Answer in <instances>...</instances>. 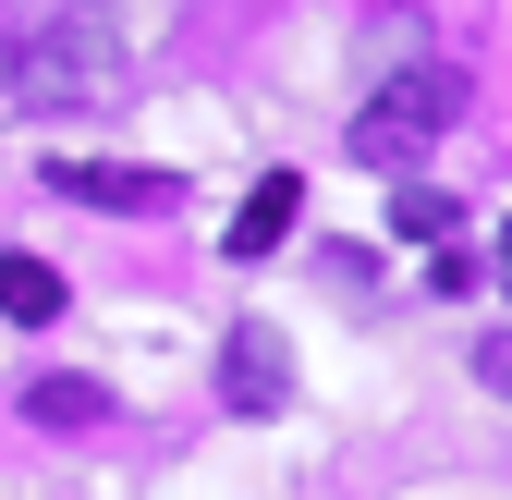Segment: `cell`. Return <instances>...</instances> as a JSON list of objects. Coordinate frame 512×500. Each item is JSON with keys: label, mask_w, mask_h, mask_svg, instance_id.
I'll list each match as a JSON object with an SVG mask.
<instances>
[{"label": "cell", "mask_w": 512, "mask_h": 500, "mask_svg": "<svg viewBox=\"0 0 512 500\" xmlns=\"http://www.w3.org/2000/svg\"><path fill=\"white\" fill-rule=\"evenodd\" d=\"M110 86H122V25L98 13V0L49 13V25L13 49V98H25V110H74V98H110Z\"/></svg>", "instance_id": "obj_1"}, {"label": "cell", "mask_w": 512, "mask_h": 500, "mask_svg": "<svg viewBox=\"0 0 512 500\" xmlns=\"http://www.w3.org/2000/svg\"><path fill=\"white\" fill-rule=\"evenodd\" d=\"M439 122H452V74H391V98L354 122V147H366V159H415Z\"/></svg>", "instance_id": "obj_2"}, {"label": "cell", "mask_w": 512, "mask_h": 500, "mask_svg": "<svg viewBox=\"0 0 512 500\" xmlns=\"http://www.w3.org/2000/svg\"><path fill=\"white\" fill-rule=\"evenodd\" d=\"M220 391H232V415H281V403H293V342L244 318V330L220 342Z\"/></svg>", "instance_id": "obj_3"}, {"label": "cell", "mask_w": 512, "mask_h": 500, "mask_svg": "<svg viewBox=\"0 0 512 500\" xmlns=\"http://www.w3.org/2000/svg\"><path fill=\"white\" fill-rule=\"evenodd\" d=\"M74 208H171V171H110V159H74V171H49Z\"/></svg>", "instance_id": "obj_4"}, {"label": "cell", "mask_w": 512, "mask_h": 500, "mask_svg": "<svg viewBox=\"0 0 512 500\" xmlns=\"http://www.w3.org/2000/svg\"><path fill=\"white\" fill-rule=\"evenodd\" d=\"M293 208H305V183H293V171H269V183L244 196V220H232V257H269V244L293 232Z\"/></svg>", "instance_id": "obj_5"}, {"label": "cell", "mask_w": 512, "mask_h": 500, "mask_svg": "<svg viewBox=\"0 0 512 500\" xmlns=\"http://www.w3.org/2000/svg\"><path fill=\"white\" fill-rule=\"evenodd\" d=\"M0 318H25V330L61 318V269L49 257H0Z\"/></svg>", "instance_id": "obj_6"}, {"label": "cell", "mask_w": 512, "mask_h": 500, "mask_svg": "<svg viewBox=\"0 0 512 500\" xmlns=\"http://www.w3.org/2000/svg\"><path fill=\"white\" fill-rule=\"evenodd\" d=\"M391 220H403L415 244H439V232H452V196H439V183H403V196H391Z\"/></svg>", "instance_id": "obj_7"}, {"label": "cell", "mask_w": 512, "mask_h": 500, "mask_svg": "<svg viewBox=\"0 0 512 500\" xmlns=\"http://www.w3.org/2000/svg\"><path fill=\"white\" fill-rule=\"evenodd\" d=\"M37 415H49V427H86V415H98V391H86V379H49V391H37Z\"/></svg>", "instance_id": "obj_8"}, {"label": "cell", "mask_w": 512, "mask_h": 500, "mask_svg": "<svg viewBox=\"0 0 512 500\" xmlns=\"http://www.w3.org/2000/svg\"><path fill=\"white\" fill-rule=\"evenodd\" d=\"M476 379H488V391L512 403V330H488V342H476Z\"/></svg>", "instance_id": "obj_9"}, {"label": "cell", "mask_w": 512, "mask_h": 500, "mask_svg": "<svg viewBox=\"0 0 512 500\" xmlns=\"http://www.w3.org/2000/svg\"><path fill=\"white\" fill-rule=\"evenodd\" d=\"M500 293H512V220H500Z\"/></svg>", "instance_id": "obj_10"}]
</instances>
